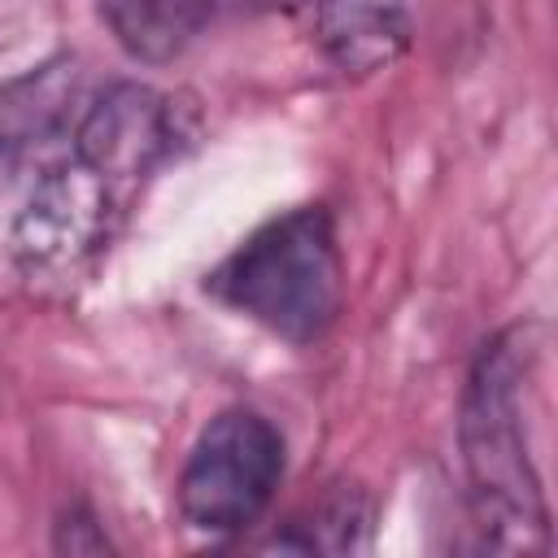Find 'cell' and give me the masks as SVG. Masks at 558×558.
Wrapping results in <instances>:
<instances>
[{
	"label": "cell",
	"instance_id": "obj_1",
	"mask_svg": "<svg viewBox=\"0 0 558 558\" xmlns=\"http://www.w3.org/2000/svg\"><path fill=\"white\" fill-rule=\"evenodd\" d=\"M532 362L536 349L523 327L493 336L466 375L458 418L471 519L484 545L506 554L549 549V506L527 440Z\"/></svg>",
	"mask_w": 558,
	"mask_h": 558
},
{
	"label": "cell",
	"instance_id": "obj_2",
	"mask_svg": "<svg viewBox=\"0 0 558 558\" xmlns=\"http://www.w3.org/2000/svg\"><path fill=\"white\" fill-rule=\"evenodd\" d=\"M205 288L288 344L323 340L344 310V257L331 214L301 205L270 218L214 266Z\"/></svg>",
	"mask_w": 558,
	"mask_h": 558
},
{
	"label": "cell",
	"instance_id": "obj_3",
	"mask_svg": "<svg viewBox=\"0 0 558 558\" xmlns=\"http://www.w3.org/2000/svg\"><path fill=\"white\" fill-rule=\"evenodd\" d=\"M118 187L96 174L83 157H61L35 170L9 218V253L26 283L65 288L109 240Z\"/></svg>",
	"mask_w": 558,
	"mask_h": 558
},
{
	"label": "cell",
	"instance_id": "obj_4",
	"mask_svg": "<svg viewBox=\"0 0 558 558\" xmlns=\"http://www.w3.org/2000/svg\"><path fill=\"white\" fill-rule=\"evenodd\" d=\"M283 480V436L253 410L218 414L179 471V510L192 527L231 536L253 527Z\"/></svg>",
	"mask_w": 558,
	"mask_h": 558
},
{
	"label": "cell",
	"instance_id": "obj_5",
	"mask_svg": "<svg viewBox=\"0 0 558 558\" xmlns=\"http://www.w3.org/2000/svg\"><path fill=\"white\" fill-rule=\"evenodd\" d=\"M179 144L174 105L144 83L105 87L74 126V157H83L113 187L140 183L153 174Z\"/></svg>",
	"mask_w": 558,
	"mask_h": 558
},
{
	"label": "cell",
	"instance_id": "obj_6",
	"mask_svg": "<svg viewBox=\"0 0 558 558\" xmlns=\"http://www.w3.org/2000/svg\"><path fill=\"white\" fill-rule=\"evenodd\" d=\"M314 35L344 74H375L410 48V13L401 0H310Z\"/></svg>",
	"mask_w": 558,
	"mask_h": 558
},
{
	"label": "cell",
	"instance_id": "obj_7",
	"mask_svg": "<svg viewBox=\"0 0 558 558\" xmlns=\"http://www.w3.org/2000/svg\"><path fill=\"white\" fill-rule=\"evenodd\" d=\"M214 0H100V17L135 61H174L209 22Z\"/></svg>",
	"mask_w": 558,
	"mask_h": 558
}]
</instances>
